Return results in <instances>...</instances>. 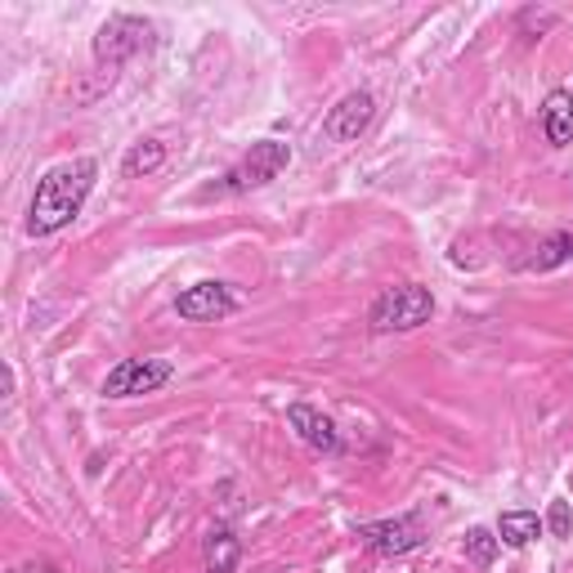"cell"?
<instances>
[{
	"instance_id": "15",
	"label": "cell",
	"mask_w": 573,
	"mask_h": 573,
	"mask_svg": "<svg viewBox=\"0 0 573 573\" xmlns=\"http://www.w3.org/2000/svg\"><path fill=\"white\" fill-rule=\"evenodd\" d=\"M498 551H502V538L493 528H471L466 533V556L479 564V569H488L493 560H498Z\"/></svg>"
},
{
	"instance_id": "9",
	"label": "cell",
	"mask_w": 573,
	"mask_h": 573,
	"mask_svg": "<svg viewBox=\"0 0 573 573\" xmlns=\"http://www.w3.org/2000/svg\"><path fill=\"white\" fill-rule=\"evenodd\" d=\"M287 426L300 435V444H310L314 452H327V457L340 452V431H336V422H332V416H323L314 403H291V408H287Z\"/></svg>"
},
{
	"instance_id": "16",
	"label": "cell",
	"mask_w": 573,
	"mask_h": 573,
	"mask_svg": "<svg viewBox=\"0 0 573 573\" xmlns=\"http://www.w3.org/2000/svg\"><path fill=\"white\" fill-rule=\"evenodd\" d=\"M547 528H551V538H569V533H573V511H569V502L564 498H556L551 502V511H547Z\"/></svg>"
},
{
	"instance_id": "5",
	"label": "cell",
	"mask_w": 573,
	"mask_h": 573,
	"mask_svg": "<svg viewBox=\"0 0 573 573\" xmlns=\"http://www.w3.org/2000/svg\"><path fill=\"white\" fill-rule=\"evenodd\" d=\"M171 376H175V363H171V359H122L117 368L108 372L103 395H108V399H139V395H158Z\"/></svg>"
},
{
	"instance_id": "8",
	"label": "cell",
	"mask_w": 573,
	"mask_h": 573,
	"mask_svg": "<svg viewBox=\"0 0 573 573\" xmlns=\"http://www.w3.org/2000/svg\"><path fill=\"white\" fill-rule=\"evenodd\" d=\"M376 117V99L368 90H350L346 99H340L327 117H323V139L327 144H354Z\"/></svg>"
},
{
	"instance_id": "3",
	"label": "cell",
	"mask_w": 573,
	"mask_h": 573,
	"mask_svg": "<svg viewBox=\"0 0 573 573\" xmlns=\"http://www.w3.org/2000/svg\"><path fill=\"white\" fill-rule=\"evenodd\" d=\"M287 166H291V144H283V139H260V144H251L247 158L215 184V194H251V188L274 184Z\"/></svg>"
},
{
	"instance_id": "10",
	"label": "cell",
	"mask_w": 573,
	"mask_h": 573,
	"mask_svg": "<svg viewBox=\"0 0 573 573\" xmlns=\"http://www.w3.org/2000/svg\"><path fill=\"white\" fill-rule=\"evenodd\" d=\"M543 135H547L551 148L573 144V90L556 86V90L543 99Z\"/></svg>"
},
{
	"instance_id": "1",
	"label": "cell",
	"mask_w": 573,
	"mask_h": 573,
	"mask_svg": "<svg viewBox=\"0 0 573 573\" xmlns=\"http://www.w3.org/2000/svg\"><path fill=\"white\" fill-rule=\"evenodd\" d=\"M99 179V162L95 158H72V162H59L41 175L36 194L27 202V234L32 238H50L59 228H67L76 215H82L90 188Z\"/></svg>"
},
{
	"instance_id": "17",
	"label": "cell",
	"mask_w": 573,
	"mask_h": 573,
	"mask_svg": "<svg viewBox=\"0 0 573 573\" xmlns=\"http://www.w3.org/2000/svg\"><path fill=\"white\" fill-rule=\"evenodd\" d=\"M10 573H63V569L50 564V560H32V564H18V569H10Z\"/></svg>"
},
{
	"instance_id": "13",
	"label": "cell",
	"mask_w": 573,
	"mask_h": 573,
	"mask_svg": "<svg viewBox=\"0 0 573 573\" xmlns=\"http://www.w3.org/2000/svg\"><path fill=\"white\" fill-rule=\"evenodd\" d=\"M162 162H166V144H162V139H139V144L126 148L122 175H126V179H144V175H152V171H162Z\"/></svg>"
},
{
	"instance_id": "12",
	"label": "cell",
	"mask_w": 573,
	"mask_h": 573,
	"mask_svg": "<svg viewBox=\"0 0 573 573\" xmlns=\"http://www.w3.org/2000/svg\"><path fill=\"white\" fill-rule=\"evenodd\" d=\"M573 260V228H560V234H551L547 242H538V251H533L524 260L528 274H547V270H560V264Z\"/></svg>"
},
{
	"instance_id": "6",
	"label": "cell",
	"mask_w": 573,
	"mask_h": 573,
	"mask_svg": "<svg viewBox=\"0 0 573 573\" xmlns=\"http://www.w3.org/2000/svg\"><path fill=\"white\" fill-rule=\"evenodd\" d=\"M354 538L376 551V556H408L426 543V524L422 515H395V520H372V524H359Z\"/></svg>"
},
{
	"instance_id": "14",
	"label": "cell",
	"mask_w": 573,
	"mask_h": 573,
	"mask_svg": "<svg viewBox=\"0 0 573 573\" xmlns=\"http://www.w3.org/2000/svg\"><path fill=\"white\" fill-rule=\"evenodd\" d=\"M202 560H207V573H234L238 560H242V543H238L228 528H211Z\"/></svg>"
},
{
	"instance_id": "7",
	"label": "cell",
	"mask_w": 573,
	"mask_h": 573,
	"mask_svg": "<svg viewBox=\"0 0 573 573\" xmlns=\"http://www.w3.org/2000/svg\"><path fill=\"white\" fill-rule=\"evenodd\" d=\"M175 314L184 323H220L228 314H238V296L224 283H194L175 296Z\"/></svg>"
},
{
	"instance_id": "4",
	"label": "cell",
	"mask_w": 573,
	"mask_h": 573,
	"mask_svg": "<svg viewBox=\"0 0 573 573\" xmlns=\"http://www.w3.org/2000/svg\"><path fill=\"white\" fill-rule=\"evenodd\" d=\"M148 41H152L148 18H135V14H112V18L99 27V36H95V63L112 72V67H122L130 54H139Z\"/></svg>"
},
{
	"instance_id": "11",
	"label": "cell",
	"mask_w": 573,
	"mask_h": 573,
	"mask_svg": "<svg viewBox=\"0 0 573 573\" xmlns=\"http://www.w3.org/2000/svg\"><path fill=\"white\" fill-rule=\"evenodd\" d=\"M547 528V520L538 515V511H502V520H498V538H502V547H511V551H520V547H528L538 533Z\"/></svg>"
},
{
	"instance_id": "2",
	"label": "cell",
	"mask_w": 573,
	"mask_h": 573,
	"mask_svg": "<svg viewBox=\"0 0 573 573\" xmlns=\"http://www.w3.org/2000/svg\"><path fill=\"white\" fill-rule=\"evenodd\" d=\"M431 319H435V296L422 283L386 287L372 300V310H368L372 332H416V327H426Z\"/></svg>"
}]
</instances>
